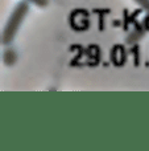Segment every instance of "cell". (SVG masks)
<instances>
[{"label": "cell", "mask_w": 149, "mask_h": 151, "mask_svg": "<svg viewBox=\"0 0 149 151\" xmlns=\"http://www.w3.org/2000/svg\"><path fill=\"white\" fill-rule=\"evenodd\" d=\"M28 9H29V5H28V3H25V1L18 3L17 7L13 9L12 15L9 16L7 24H5L4 31H3L1 40L4 44H9V42L15 39L16 32H17L21 21L24 20V17H25L26 13H28Z\"/></svg>", "instance_id": "obj_1"}, {"label": "cell", "mask_w": 149, "mask_h": 151, "mask_svg": "<svg viewBox=\"0 0 149 151\" xmlns=\"http://www.w3.org/2000/svg\"><path fill=\"white\" fill-rule=\"evenodd\" d=\"M28 1L34 3V4L38 5V7H44V5L48 4V0H28Z\"/></svg>", "instance_id": "obj_2"}, {"label": "cell", "mask_w": 149, "mask_h": 151, "mask_svg": "<svg viewBox=\"0 0 149 151\" xmlns=\"http://www.w3.org/2000/svg\"><path fill=\"white\" fill-rule=\"evenodd\" d=\"M137 1H139L141 5H144L147 9H149V0H137Z\"/></svg>", "instance_id": "obj_3"}]
</instances>
